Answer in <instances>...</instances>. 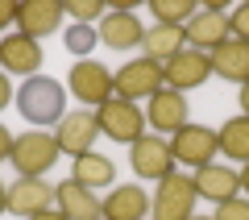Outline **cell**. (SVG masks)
I'll return each instance as SVG.
<instances>
[{
	"mask_svg": "<svg viewBox=\"0 0 249 220\" xmlns=\"http://www.w3.org/2000/svg\"><path fill=\"white\" fill-rule=\"evenodd\" d=\"M17 112L29 125H58L67 116V92L50 75H34L17 88Z\"/></svg>",
	"mask_w": 249,
	"mask_h": 220,
	"instance_id": "1",
	"label": "cell"
},
{
	"mask_svg": "<svg viewBox=\"0 0 249 220\" xmlns=\"http://www.w3.org/2000/svg\"><path fill=\"white\" fill-rule=\"evenodd\" d=\"M96 121H100V133L121 146H133L137 137H145V108H137L133 100H121L112 92V100L96 108Z\"/></svg>",
	"mask_w": 249,
	"mask_h": 220,
	"instance_id": "2",
	"label": "cell"
},
{
	"mask_svg": "<svg viewBox=\"0 0 249 220\" xmlns=\"http://www.w3.org/2000/svg\"><path fill=\"white\" fill-rule=\"evenodd\" d=\"M62 158V146L54 133H21L17 146H13V166H17V175H29V179H42L50 166H58Z\"/></svg>",
	"mask_w": 249,
	"mask_h": 220,
	"instance_id": "3",
	"label": "cell"
},
{
	"mask_svg": "<svg viewBox=\"0 0 249 220\" xmlns=\"http://www.w3.org/2000/svg\"><path fill=\"white\" fill-rule=\"evenodd\" d=\"M112 83H116V96L121 100H150V96H158L162 88H166V71H162V62H154V58H133V62H124L121 71L112 75Z\"/></svg>",
	"mask_w": 249,
	"mask_h": 220,
	"instance_id": "4",
	"label": "cell"
},
{
	"mask_svg": "<svg viewBox=\"0 0 249 220\" xmlns=\"http://www.w3.org/2000/svg\"><path fill=\"white\" fill-rule=\"evenodd\" d=\"M196 200H199L196 179L175 170V175H166L158 183V195L150 200V212H154V220H191Z\"/></svg>",
	"mask_w": 249,
	"mask_h": 220,
	"instance_id": "5",
	"label": "cell"
},
{
	"mask_svg": "<svg viewBox=\"0 0 249 220\" xmlns=\"http://www.w3.org/2000/svg\"><path fill=\"white\" fill-rule=\"evenodd\" d=\"M67 88H71L75 100H83V108H100L104 100H112L116 83H112V71L96 58H79L67 75Z\"/></svg>",
	"mask_w": 249,
	"mask_h": 220,
	"instance_id": "6",
	"label": "cell"
},
{
	"mask_svg": "<svg viewBox=\"0 0 249 220\" xmlns=\"http://www.w3.org/2000/svg\"><path fill=\"white\" fill-rule=\"evenodd\" d=\"M170 154H175L178 166H208V162H216V154H220V141H216V133L208 129V125H191L187 121L183 129L170 137Z\"/></svg>",
	"mask_w": 249,
	"mask_h": 220,
	"instance_id": "7",
	"label": "cell"
},
{
	"mask_svg": "<svg viewBox=\"0 0 249 220\" xmlns=\"http://www.w3.org/2000/svg\"><path fill=\"white\" fill-rule=\"evenodd\" d=\"M129 166L137 170V179H154L162 183L166 175H175V154H170V141L158 133H145L129 146Z\"/></svg>",
	"mask_w": 249,
	"mask_h": 220,
	"instance_id": "8",
	"label": "cell"
},
{
	"mask_svg": "<svg viewBox=\"0 0 249 220\" xmlns=\"http://www.w3.org/2000/svg\"><path fill=\"white\" fill-rule=\"evenodd\" d=\"M183 34H187V42H191V50L212 54L224 37H232V29H229V17H224L220 4H204V9H196V17L183 25Z\"/></svg>",
	"mask_w": 249,
	"mask_h": 220,
	"instance_id": "9",
	"label": "cell"
},
{
	"mask_svg": "<svg viewBox=\"0 0 249 220\" xmlns=\"http://www.w3.org/2000/svg\"><path fill=\"white\" fill-rule=\"evenodd\" d=\"M58 146H62V154H71V158H83V154H91V146H96V137H100V121H96V112L91 108H79V112H67L58 121Z\"/></svg>",
	"mask_w": 249,
	"mask_h": 220,
	"instance_id": "10",
	"label": "cell"
},
{
	"mask_svg": "<svg viewBox=\"0 0 249 220\" xmlns=\"http://www.w3.org/2000/svg\"><path fill=\"white\" fill-rule=\"evenodd\" d=\"M54 203L67 220H104V200H96L91 187H83L79 179H62L54 187Z\"/></svg>",
	"mask_w": 249,
	"mask_h": 220,
	"instance_id": "11",
	"label": "cell"
},
{
	"mask_svg": "<svg viewBox=\"0 0 249 220\" xmlns=\"http://www.w3.org/2000/svg\"><path fill=\"white\" fill-rule=\"evenodd\" d=\"M166 88H175V92H191V88H199V83H208V75H212V62H208V54L204 50H178L175 58L166 62Z\"/></svg>",
	"mask_w": 249,
	"mask_h": 220,
	"instance_id": "12",
	"label": "cell"
},
{
	"mask_svg": "<svg viewBox=\"0 0 249 220\" xmlns=\"http://www.w3.org/2000/svg\"><path fill=\"white\" fill-rule=\"evenodd\" d=\"M0 67H4V75H25V79H34L37 67H42V46L34 37H25V34H9L0 42Z\"/></svg>",
	"mask_w": 249,
	"mask_h": 220,
	"instance_id": "13",
	"label": "cell"
},
{
	"mask_svg": "<svg viewBox=\"0 0 249 220\" xmlns=\"http://www.w3.org/2000/svg\"><path fill=\"white\" fill-rule=\"evenodd\" d=\"M145 121H150L154 133H178L187 125V100H183V92L162 88L158 96H150V104H145Z\"/></svg>",
	"mask_w": 249,
	"mask_h": 220,
	"instance_id": "14",
	"label": "cell"
},
{
	"mask_svg": "<svg viewBox=\"0 0 249 220\" xmlns=\"http://www.w3.org/2000/svg\"><path fill=\"white\" fill-rule=\"evenodd\" d=\"M50 200H54V187L46 179H29V175H17L9 187V212L17 216H37V212H50Z\"/></svg>",
	"mask_w": 249,
	"mask_h": 220,
	"instance_id": "15",
	"label": "cell"
},
{
	"mask_svg": "<svg viewBox=\"0 0 249 220\" xmlns=\"http://www.w3.org/2000/svg\"><path fill=\"white\" fill-rule=\"evenodd\" d=\"M62 13H67V4H58V0H25V4H17V29L37 42L58 29Z\"/></svg>",
	"mask_w": 249,
	"mask_h": 220,
	"instance_id": "16",
	"label": "cell"
},
{
	"mask_svg": "<svg viewBox=\"0 0 249 220\" xmlns=\"http://www.w3.org/2000/svg\"><path fill=\"white\" fill-rule=\"evenodd\" d=\"M191 179H196L199 200H212V203H229V200H237V191H241V170H232V166H216V162L199 166Z\"/></svg>",
	"mask_w": 249,
	"mask_h": 220,
	"instance_id": "17",
	"label": "cell"
},
{
	"mask_svg": "<svg viewBox=\"0 0 249 220\" xmlns=\"http://www.w3.org/2000/svg\"><path fill=\"white\" fill-rule=\"evenodd\" d=\"M142 37H145V29L133 9H116L100 21V42L112 46V50H133V46H142Z\"/></svg>",
	"mask_w": 249,
	"mask_h": 220,
	"instance_id": "18",
	"label": "cell"
},
{
	"mask_svg": "<svg viewBox=\"0 0 249 220\" xmlns=\"http://www.w3.org/2000/svg\"><path fill=\"white\" fill-rule=\"evenodd\" d=\"M212 71L229 83H249V42H237V37H224L212 54H208Z\"/></svg>",
	"mask_w": 249,
	"mask_h": 220,
	"instance_id": "19",
	"label": "cell"
},
{
	"mask_svg": "<svg viewBox=\"0 0 249 220\" xmlns=\"http://www.w3.org/2000/svg\"><path fill=\"white\" fill-rule=\"evenodd\" d=\"M150 212V195L137 183H116L104 200V220H145Z\"/></svg>",
	"mask_w": 249,
	"mask_h": 220,
	"instance_id": "20",
	"label": "cell"
},
{
	"mask_svg": "<svg viewBox=\"0 0 249 220\" xmlns=\"http://www.w3.org/2000/svg\"><path fill=\"white\" fill-rule=\"evenodd\" d=\"M183 42H187L183 29H175V25H154V29H145L142 50H145V58H154V62H162V67H166L178 50H187Z\"/></svg>",
	"mask_w": 249,
	"mask_h": 220,
	"instance_id": "21",
	"label": "cell"
},
{
	"mask_svg": "<svg viewBox=\"0 0 249 220\" xmlns=\"http://www.w3.org/2000/svg\"><path fill=\"white\" fill-rule=\"evenodd\" d=\"M216 141H220L224 158H232V162L245 166V162H249V116L241 112V116H232V121H224L220 133H216Z\"/></svg>",
	"mask_w": 249,
	"mask_h": 220,
	"instance_id": "22",
	"label": "cell"
},
{
	"mask_svg": "<svg viewBox=\"0 0 249 220\" xmlns=\"http://www.w3.org/2000/svg\"><path fill=\"white\" fill-rule=\"evenodd\" d=\"M71 179H79L83 187H91V191H96V187H108L116 179V170H112V162L104 158V154H83V158H75V175Z\"/></svg>",
	"mask_w": 249,
	"mask_h": 220,
	"instance_id": "23",
	"label": "cell"
},
{
	"mask_svg": "<svg viewBox=\"0 0 249 220\" xmlns=\"http://www.w3.org/2000/svg\"><path fill=\"white\" fill-rule=\"evenodd\" d=\"M150 13H154V21H158V25H175V29H183L187 21L196 17V4H191V0H154Z\"/></svg>",
	"mask_w": 249,
	"mask_h": 220,
	"instance_id": "24",
	"label": "cell"
},
{
	"mask_svg": "<svg viewBox=\"0 0 249 220\" xmlns=\"http://www.w3.org/2000/svg\"><path fill=\"white\" fill-rule=\"evenodd\" d=\"M62 42H67V50H71L75 58H88V50L100 42V29H91V25H71Z\"/></svg>",
	"mask_w": 249,
	"mask_h": 220,
	"instance_id": "25",
	"label": "cell"
},
{
	"mask_svg": "<svg viewBox=\"0 0 249 220\" xmlns=\"http://www.w3.org/2000/svg\"><path fill=\"white\" fill-rule=\"evenodd\" d=\"M67 13L75 17V25H91V21H104L108 17V9L100 4V0H67Z\"/></svg>",
	"mask_w": 249,
	"mask_h": 220,
	"instance_id": "26",
	"label": "cell"
},
{
	"mask_svg": "<svg viewBox=\"0 0 249 220\" xmlns=\"http://www.w3.org/2000/svg\"><path fill=\"white\" fill-rule=\"evenodd\" d=\"M212 220H249V200H229V203H216V216Z\"/></svg>",
	"mask_w": 249,
	"mask_h": 220,
	"instance_id": "27",
	"label": "cell"
},
{
	"mask_svg": "<svg viewBox=\"0 0 249 220\" xmlns=\"http://www.w3.org/2000/svg\"><path fill=\"white\" fill-rule=\"evenodd\" d=\"M229 29H232L237 42H249V4H241V9L229 17Z\"/></svg>",
	"mask_w": 249,
	"mask_h": 220,
	"instance_id": "28",
	"label": "cell"
},
{
	"mask_svg": "<svg viewBox=\"0 0 249 220\" xmlns=\"http://www.w3.org/2000/svg\"><path fill=\"white\" fill-rule=\"evenodd\" d=\"M13 146H17V137H13V133L0 125V162H9V158H13Z\"/></svg>",
	"mask_w": 249,
	"mask_h": 220,
	"instance_id": "29",
	"label": "cell"
},
{
	"mask_svg": "<svg viewBox=\"0 0 249 220\" xmlns=\"http://www.w3.org/2000/svg\"><path fill=\"white\" fill-rule=\"evenodd\" d=\"M13 21H17V4L13 0H0V29H9Z\"/></svg>",
	"mask_w": 249,
	"mask_h": 220,
	"instance_id": "30",
	"label": "cell"
},
{
	"mask_svg": "<svg viewBox=\"0 0 249 220\" xmlns=\"http://www.w3.org/2000/svg\"><path fill=\"white\" fill-rule=\"evenodd\" d=\"M9 100H13V83H9V75L0 71V108H9Z\"/></svg>",
	"mask_w": 249,
	"mask_h": 220,
	"instance_id": "31",
	"label": "cell"
},
{
	"mask_svg": "<svg viewBox=\"0 0 249 220\" xmlns=\"http://www.w3.org/2000/svg\"><path fill=\"white\" fill-rule=\"evenodd\" d=\"M29 220H67V216H62L58 208H50V212H37V216H29Z\"/></svg>",
	"mask_w": 249,
	"mask_h": 220,
	"instance_id": "32",
	"label": "cell"
},
{
	"mask_svg": "<svg viewBox=\"0 0 249 220\" xmlns=\"http://www.w3.org/2000/svg\"><path fill=\"white\" fill-rule=\"evenodd\" d=\"M241 112L249 116V83H241Z\"/></svg>",
	"mask_w": 249,
	"mask_h": 220,
	"instance_id": "33",
	"label": "cell"
},
{
	"mask_svg": "<svg viewBox=\"0 0 249 220\" xmlns=\"http://www.w3.org/2000/svg\"><path fill=\"white\" fill-rule=\"evenodd\" d=\"M241 191L249 195V162H245V166H241Z\"/></svg>",
	"mask_w": 249,
	"mask_h": 220,
	"instance_id": "34",
	"label": "cell"
},
{
	"mask_svg": "<svg viewBox=\"0 0 249 220\" xmlns=\"http://www.w3.org/2000/svg\"><path fill=\"white\" fill-rule=\"evenodd\" d=\"M0 212H9V187L0 183Z\"/></svg>",
	"mask_w": 249,
	"mask_h": 220,
	"instance_id": "35",
	"label": "cell"
},
{
	"mask_svg": "<svg viewBox=\"0 0 249 220\" xmlns=\"http://www.w3.org/2000/svg\"><path fill=\"white\" fill-rule=\"evenodd\" d=\"M191 220H212V216H191Z\"/></svg>",
	"mask_w": 249,
	"mask_h": 220,
	"instance_id": "36",
	"label": "cell"
}]
</instances>
